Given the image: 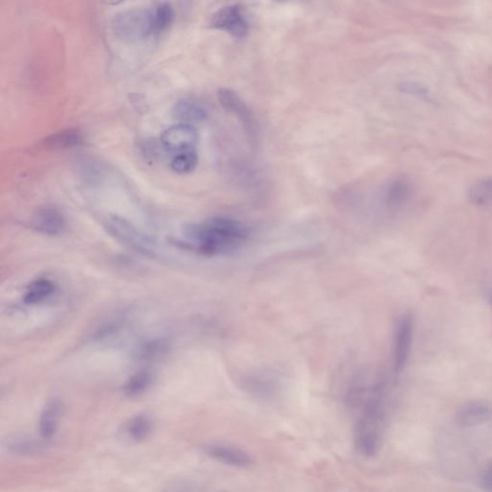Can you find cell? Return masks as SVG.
Instances as JSON below:
<instances>
[{
  "mask_svg": "<svg viewBox=\"0 0 492 492\" xmlns=\"http://www.w3.org/2000/svg\"><path fill=\"white\" fill-rule=\"evenodd\" d=\"M33 224L40 233L55 236L61 234L66 227L64 216L56 208L47 206L40 208L35 213Z\"/></svg>",
  "mask_w": 492,
  "mask_h": 492,
  "instance_id": "9",
  "label": "cell"
},
{
  "mask_svg": "<svg viewBox=\"0 0 492 492\" xmlns=\"http://www.w3.org/2000/svg\"><path fill=\"white\" fill-rule=\"evenodd\" d=\"M251 230L242 221L216 216L185 229L186 245L206 256L225 255L240 250L250 240Z\"/></svg>",
  "mask_w": 492,
  "mask_h": 492,
  "instance_id": "1",
  "label": "cell"
},
{
  "mask_svg": "<svg viewBox=\"0 0 492 492\" xmlns=\"http://www.w3.org/2000/svg\"><path fill=\"white\" fill-rule=\"evenodd\" d=\"M56 284L48 278H39L27 286L23 301L28 305L39 304L45 301L55 293Z\"/></svg>",
  "mask_w": 492,
  "mask_h": 492,
  "instance_id": "15",
  "label": "cell"
},
{
  "mask_svg": "<svg viewBox=\"0 0 492 492\" xmlns=\"http://www.w3.org/2000/svg\"><path fill=\"white\" fill-rule=\"evenodd\" d=\"M151 383H152V375L145 370H142L135 373L124 384L123 393L131 397L140 396L150 388Z\"/></svg>",
  "mask_w": 492,
  "mask_h": 492,
  "instance_id": "20",
  "label": "cell"
},
{
  "mask_svg": "<svg viewBox=\"0 0 492 492\" xmlns=\"http://www.w3.org/2000/svg\"><path fill=\"white\" fill-rule=\"evenodd\" d=\"M112 28L116 36L127 42H134L152 34V11L134 8L117 13Z\"/></svg>",
  "mask_w": 492,
  "mask_h": 492,
  "instance_id": "2",
  "label": "cell"
},
{
  "mask_svg": "<svg viewBox=\"0 0 492 492\" xmlns=\"http://www.w3.org/2000/svg\"><path fill=\"white\" fill-rule=\"evenodd\" d=\"M211 26L236 38H245L248 33L247 20L242 6L237 4L221 8L213 13Z\"/></svg>",
  "mask_w": 492,
  "mask_h": 492,
  "instance_id": "5",
  "label": "cell"
},
{
  "mask_svg": "<svg viewBox=\"0 0 492 492\" xmlns=\"http://www.w3.org/2000/svg\"><path fill=\"white\" fill-rule=\"evenodd\" d=\"M205 453L216 461L223 462L227 466L246 469L250 467L252 461L245 451L226 445H210L205 447Z\"/></svg>",
  "mask_w": 492,
  "mask_h": 492,
  "instance_id": "7",
  "label": "cell"
},
{
  "mask_svg": "<svg viewBox=\"0 0 492 492\" xmlns=\"http://www.w3.org/2000/svg\"><path fill=\"white\" fill-rule=\"evenodd\" d=\"M410 185L407 180L396 179L389 184L386 189V204L391 208H398L409 199Z\"/></svg>",
  "mask_w": 492,
  "mask_h": 492,
  "instance_id": "17",
  "label": "cell"
},
{
  "mask_svg": "<svg viewBox=\"0 0 492 492\" xmlns=\"http://www.w3.org/2000/svg\"><path fill=\"white\" fill-rule=\"evenodd\" d=\"M175 13L172 4L164 2L157 5L152 10L153 33H161L167 30L174 21Z\"/></svg>",
  "mask_w": 492,
  "mask_h": 492,
  "instance_id": "18",
  "label": "cell"
},
{
  "mask_svg": "<svg viewBox=\"0 0 492 492\" xmlns=\"http://www.w3.org/2000/svg\"><path fill=\"white\" fill-rule=\"evenodd\" d=\"M173 118L181 123L191 125L206 120L209 113L207 108L199 101L193 99H182L175 104L172 110Z\"/></svg>",
  "mask_w": 492,
  "mask_h": 492,
  "instance_id": "12",
  "label": "cell"
},
{
  "mask_svg": "<svg viewBox=\"0 0 492 492\" xmlns=\"http://www.w3.org/2000/svg\"><path fill=\"white\" fill-rule=\"evenodd\" d=\"M491 409L486 403L472 401L464 405L457 413V423L462 427L480 425L488 420Z\"/></svg>",
  "mask_w": 492,
  "mask_h": 492,
  "instance_id": "13",
  "label": "cell"
},
{
  "mask_svg": "<svg viewBox=\"0 0 492 492\" xmlns=\"http://www.w3.org/2000/svg\"><path fill=\"white\" fill-rule=\"evenodd\" d=\"M489 303H491V306L492 308V289L491 291V296H489Z\"/></svg>",
  "mask_w": 492,
  "mask_h": 492,
  "instance_id": "23",
  "label": "cell"
},
{
  "mask_svg": "<svg viewBox=\"0 0 492 492\" xmlns=\"http://www.w3.org/2000/svg\"><path fill=\"white\" fill-rule=\"evenodd\" d=\"M402 86L403 91L405 93H409L424 99H429V91L423 86L415 83H405L403 84Z\"/></svg>",
  "mask_w": 492,
  "mask_h": 492,
  "instance_id": "21",
  "label": "cell"
},
{
  "mask_svg": "<svg viewBox=\"0 0 492 492\" xmlns=\"http://www.w3.org/2000/svg\"><path fill=\"white\" fill-rule=\"evenodd\" d=\"M218 101L224 109L234 113L239 118L242 123L252 131L255 126V121L251 111L246 106L245 102L235 91L228 89H220L218 91Z\"/></svg>",
  "mask_w": 492,
  "mask_h": 492,
  "instance_id": "11",
  "label": "cell"
},
{
  "mask_svg": "<svg viewBox=\"0 0 492 492\" xmlns=\"http://www.w3.org/2000/svg\"><path fill=\"white\" fill-rule=\"evenodd\" d=\"M152 432V419L147 415H138L123 424L118 430V437L125 442L140 443L147 440Z\"/></svg>",
  "mask_w": 492,
  "mask_h": 492,
  "instance_id": "8",
  "label": "cell"
},
{
  "mask_svg": "<svg viewBox=\"0 0 492 492\" xmlns=\"http://www.w3.org/2000/svg\"><path fill=\"white\" fill-rule=\"evenodd\" d=\"M161 142L167 150L177 151L178 153L194 150L199 142V134L193 125L177 124L164 130Z\"/></svg>",
  "mask_w": 492,
  "mask_h": 492,
  "instance_id": "6",
  "label": "cell"
},
{
  "mask_svg": "<svg viewBox=\"0 0 492 492\" xmlns=\"http://www.w3.org/2000/svg\"><path fill=\"white\" fill-rule=\"evenodd\" d=\"M413 330V316L410 313L403 315L396 324L393 340V367L394 371L400 373L406 367L412 350Z\"/></svg>",
  "mask_w": 492,
  "mask_h": 492,
  "instance_id": "4",
  "label": "cell"
},
{
  "mask_svg": "<svg viewBox=\"0 0 492 492\" xmlns=\"http://www.w3.org/2000/svg\"><path fill=\"white\" fill-rule=\"evenodd\" d=\"M108 231L116 239L145 256L155 254L156 243L147 235L140 232L137 227L120 216H113L107 221Z\"/></svg>",
  "mask_w": 492,
  "mask_h": 492,
  "instance_id": "3",
  "label": "cell"
},
{
  "mask_svg": "<svg viewBox=\"0 0 492 492\" xmlns=\"http://www.w3.org/2000/svg\"><path fill=\"white\" fill-rule=\"evenodd\" d=\"M83 142L82 132L78 129L70 128L61 130V131L45 138V140H43V145L47 150H61L78 147Z\"/></svg>",
  "mask_w": 492,
  "mask_h": 492,
  "instance_id": "14",
  "label": "cell"
},
{
  "mask_svg": "<svg viewBox=\"0 0 492 492\" xmlns=\"http://www.w3.org/2000/svg\"><path fill=\"white\" fill-rule=\"evenodd\" d=\"M64 407L60 400L51 399L45 404L39 420V432L43 439L50 440L55 436L60 426Z\"/></svg>",
  "mask_w": 492,
  "mask_h": 492,
  "instance_id": "10",
  "label": "cell"
},
{
  "mask_svg": "<svg viewBox=\"0 0 492 492\" xmlns=\"http://www.w3.org/2000/svg\"><path fill=\"white\" fill-rule=\"evenodd\" d=\"M469 199L476 207L485 208L492 205V177L482 178L470 186Z\"/></svg>",
  "mask_w": 492,
  "mask_h": 492,
  "instance_id": "16",
  "label": "cell"
},
{
  "mask_svg": "<svg viewBox=\"0 0 492 492\" xmlns=\"http://www.w3.org/2000/svg\"><path fill=\"white\" fill-rule=\"evenodd\" d=\"M197 164H199V156L196 151L191 150L177 153L170 162V167L173 172L179 174H186L194 172L196 169Z\"/></svg>",
  "mask_w": 492,
  "mask_h": 492,
  "instance_id": "19",
  "label": "cell"
},
{
  "mask_svg": "<svg viewBox=\"0 0 492 492\" xmlns=\"http://www.w3.org/2000/svg\"><path fill=\"white\" fill-rule=\"evenodd\" d=\"M481 486L486 491L492 492V466L483 473L481 478Z\"/></svg>",
  "mask_w": 492,
  "mask_h": 492,
  "instance_id": "22",
  "label": "cell"
}]
</instances>
